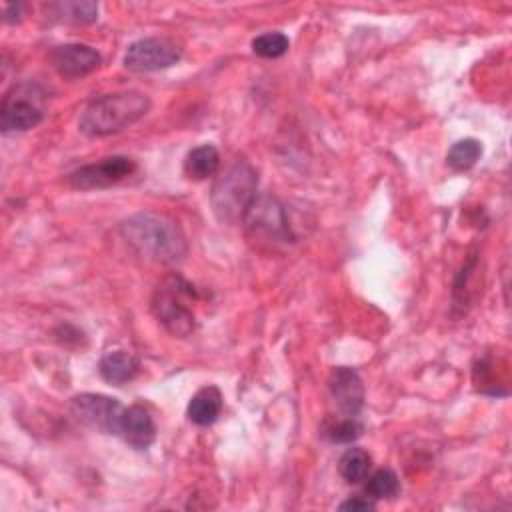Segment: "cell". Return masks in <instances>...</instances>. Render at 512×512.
Masks as SVG:
<instances>
[{"label": "cell", "instance_id": "6da1fadb", "mask_svg": "<svg viewBox=\"0 0 512 512\" xmlns=\"http://www.w3.org/2000/svg\"><path fill=\"white\" fill-rule=\"evenodd\" d=\"M120 234L130 248L152 262L176 264L188 252L182 228L166 214L136 212L122 220Z\"/></svg>", "mask_w": 512, "mask_h": 512}, {"label": "cell", "instance_id": "7a4b0ae2", "mask_svg": "<svg viewBox=\"0 0 512 512\" xmlns=\"http://www.w3.org/2000/svg\"><path fill=\"white\" fill-rule=\"evenodd\" d=\"M152 102L144 92L122 90L102 94L86 104L78 128L90 138L110 136L136 124L150 110Z\"/></svg>", "mask_w": 512, "mask_h": 512}, {"label": "cell", "instance_id": "3957f363", "mask_svg": "<svg viewBox=\"0 0 512 512\" xmlns=\"http://www.w3.org/2000/svg\"><path fill=\"white\" fill-rule=\"evenodd\" d=\"M258 174L246 160H236L214 182L210 192V204L214 216L222 224L242 222L248 206L256 198Z\"/></svg>", "mask_w": 512, "mask_h": 512}, {"label": "cell", "instance_id": "277c9868", "mask_svg": "<svg viewBox=\"0 0 512 512\" xmlns=\"http://www.w3.org/2000/svg\"><path fill=\"white\" fill-rule=\"evenodd\" d=\"M46 90L36 82L14 84L0 104L2 132H26L36 128L44 118Z\"/></svg>", "mask_w": 512, "mask_h": 512}, {"label": "cell", "instance_id": "5b68a950", "mask_svg": "<svg viewBox=\"0 0 512 512\" xmlns=\"http://www.w3.org/2000/svg\"><path fill=\"white\" fill-rule=\"evenodd\" d=\"M186 294H194L192 286L180 278H172L168 284L156 288L150 302L156 320L176 338H186L196 330V316L182 300Z\"/></svg>", "mask_w": 512, "mask_h": 512}, {"label": "cell", "instance_id": "8992f818", "mask_svg": "<svg viewBox=\"0 0 512 512\" xmlns=\"http://www.w3.org/2000/svg\"><path fill=\"white\" fill-rule=\"evenodd\" d=\"M242 224L248 232L264 236L268 240L290 242L294 240L292 228L288 222V214L284 204L272 194H256L252 204L248 206Z\"/></svg>", "mask_w": 512, "mask_h": 512}, {"label": "cell", "instance_id": "52a82bcc", "mask_svg": "<svg viewBox=\"0 0 512 512\" xmlns=\"http://www.w3.org/2000/svg\"><path fill=\"white\" fill-rule=\"evenodd\" d=\"M182 56L178 44L168 38H140L132 42L124 52V66L130 72L146 74L174 66Z\"/></svg>", "mask_w": 512, "mask_h": 512}, {"label": "cell", "instance_id": "ba28073f", "mask_svg": "<svg viewBox=\"0 0 512 512\" xmlns=\"http://www.w3.org/2000/svg\"><path fill=\"white\" fill-rule=\"evenodd\" d=\"M72 414L86 426L104 432V434H118L120 432V418H122V404L116 398L104 394H76L70 398Z\"/></svg>", "mask_w": 512, "mask_h": 512}, {"label": "cell", "instance_id": "9c48e42d", "mask_svg": "<svg viewBox=\"0 0 512 512\" xmlns=\"http://www.w3.org/2000/svg\"><path fill=\"white\" fill-rule=\"evenodd\" d=\"M136 170V164L128 156H108L94 164H86L68 174V184L76 190L108 188Z\"/></svg>", "mask_w": 512, "mask_h": 512}, {"label": "cell", "instance_id": "30bf717a", "mask_svg": "<svg viewBox=\"0 0 512 512\" xmlns=\"http://www.w3.org/2000/svg\"><path fill=\"white\" fill-rule=\"evenodd\" d=\"M54 70L64 78H82L102 64V56L88 44H60L50 52Z\"/></svg>", "mask_w": 512, "mask_h": 512}, {"label": "cell", "instance_id": "8fae6325", "mask_svg": "<svg viewBox=\"0 0 512 512\" xmlns=\"http://www.w3.org/2000/svg\"><path fill=\"white\" fill-rule=\"evenodd\" d=\"M328 390L342 414L358 416L364 406V384L356 370L348 366L334 368L328 378Z\"/></svg>", "mask_w": 512, "mask_h": 512}, {"label": "cell", "instance_id": "7c38bea8", "mask_svg": "<svg viewBox=\"0 0 512 512\" xmlns=\"http://www.w3.org/2000/svg\"><path fill=\"white\" fill-rule=\"evenodd\" d=\"M128 446L134 450H146L156 440V424L150 412L140 406L132 404L124 408L120 418V432H118Z\"/></svg>", "mask_w": 512, "mask_h": 512}, {"label": "cell", "instance_id": "4fadbf2b", "mask_svg": "<svg viewBox=\"0 0 512 512\" xmlns=\"http://www.w3.org/2000/svg\"><path fill=\"white\" fill-rule=\"evenodd\" d=\"M98 372L106 382L120 386L138 376L140 360L126 350H116V352H110L100 358Z\"/></svg>", "mask_w": 512, "mask_h": 512}, {"label": "cell", "instance_id": "5bb4252c", "mask_svg": "<svg viewBox=\"0 0 512 512\" xmlns=\"http://www.w3.org/2000/svg\"><path fill=\"white\" fill-rule=\"evenodd\" d=\"M222 410V392L216 386L200 388L186 406V416L196 426H210Z\"/></svg>", "mask_w": 512, "mask_h": 512}, {"label": "cell", "instance_id": "9a60e30c", "mask_svg": "<svg viewBox=\"0 0 512 512\" xmlns=\"http://www.w3.org/2000/svg\"><path fill=\"white\" fill-rule=\"evenodd\" d=\"M218 168H220V154L212 144H200L186 154L184 172L188 178L206 180L214 176Z\"/></svg>", "mask_w": 512, "mask_h": 512}, {"label": "cell", "instance_id": "2e32d148", "mask_svg": "<svg viewBox=\"0 0 512 512\" xmlns=\"http://www.w3.org/2000/svg\"><path fill=\"white\" fill-rule=\"evenodd\" d=\"M372 460L370 454L362 448H348L338 462V470L340 476L348 482V484H360L362 480L368 478Z\"/></svg>", "mask_w": 512, "mask_h": 512}, {"label": "cell", "instance_id": "e0dca14e", "mask_svg": "<svg viewBox=\"0 0 512 512\" xmlns=\"http://www.w3.org/2000/svg\"><path fill=\"white\" fill-rule=\"evenodd\" d=\"M480 156H482L480 142L476 138H464L452 144V148L446 154V164L456 172H464V170H470L480 160Z\"/></svg>", "mask_w": 512, "mask_h": 512}, {"label": "cell", "instance_id": "ac0fdd59", "mask_svg": "<svg viewBox=\"0 0 512 512\" xmlns=\"http://www.w3.org/2000/svg\"><path fill=\"white\" fill-rule=\"evenodd\" d=\"M400 490V480L396 476L394 470L390 468H380L376 470L366 486H364V492L372 498V500H382V498H394Z\"/></svg>", "mask_w": 512, "mask_h": 512}, {"label": "cell", "instance_id": "d6986e66", "mask_svg": "<svg viewBox=\"0 0 512 512\" xmlns=\"http://www.w3.org/2000/svg\"><path fill=\"white\" fill-rule=\"evenodd\" d=\"M364 432V424L356 418V416H346L342 420L336 422H328L324 426V436L330 442H338V444H346V442H354L356 438H360Z\"/></svg>", "mask_w": 512, "mask_h": 512}, {"label": "cell", "instance_id": "ffe728a7", "mask_svg": "<svg viewBox=\"0 0 512 512\" xmlns=\"http://www.w3.org/2000/svg\"><path fill=\"white\" fill-rule=\"evenodd\" d=\"M58 16H62L66 22L74 24H90L98 18V4L88 0H76V2H58L56 6Z\"/></svg>", "mask_w": 512, "mask_h": 512}, {"label": "cell", "instance_id": "44dd1931", "mask_svg": "<svg viewBox=\"0 0 512 512\" xmlns=\"http://www.w3.org/2000/svg\"><path fill=\"white\" fill-rule=\"evenodd\" d=\"M290 40L282 32H264L252 40L254 54L262 58H280L288 52Z\"/></svg>", "mask_w": 512, "mask_h": 512}, {"label": "cell", "instance_id": "7402d4cb", "mask_svg": "<svg viewBox=\"0 0 512 512\" xmlns=\"http://www.w3.org/2000/svg\"><path fill=\"white\" fill-rule=\"evenodd\" d=\"M338 508L340 510H352V512H368V510H374L376 504H374L372 498L368 500V498H362V496H354V498H348V500L340 502Z\"/></svg>", "mask_w": 512, "mask_h": 512}]
</instances>
